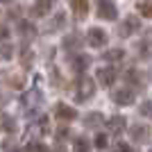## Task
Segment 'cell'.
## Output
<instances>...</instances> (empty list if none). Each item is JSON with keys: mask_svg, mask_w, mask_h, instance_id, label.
Instances as JSON below:
<instances>
[{"mask_svg": "<svg viewBox=\"0 0 152 152\" xmlns=\"http://www.w3.org/2000/svg\"><path fill=\"white\" fill-rule=\"evenodd\" d=\"M98 16L104 20H116L118 9H116L114 0H98Z\"/></svg>", "mask_w": 152, "mask_h": 152, "instance_id": "1", "label": "cell"}, {"mask_svg": "<svg viewBox=\"0 0 152 152\" xmlns=\"http://www.w3.org/2000/svg\"><path fill=\"white\" fill-rule=\"evenodd\" d=\"M95 93V86H93V80L91 77H80V82H77V93H75V98L77 100H89L91 95Z\"/></svg>", "mask_w": 152, "mask_h": 152, "instance_id": "2", "label": "cell"}, {"mask_svg": "<svg viewBox=\"0 0 152 152\" xmlns=\"http://www.w3.org/2000/svg\"><path fill=\"white\" fill-rule=\"evenodd\" d=\"M139 27H141L139 16L129 14V16H127V18L121 23V27H118V34H121V37H129V34H134V32H139Z\"/></svg>", "mask_w": 152, "mask_h": 152, "instance_id": "3", "label": "cell"}, {"mask_svg": "<svg viewBox=\"0 0 152 152\" xmlns=\"http://www.w3.org/2000/svg\"><path fill=\"white\" fill-rule=\"evenodd\" d=\"M129 136H132V141H136V143H148L150 141V136H152V132H150V127L148 125H132L129 127Z\"/></svg>", "mask_w": 152, "mask_h": 152, "instance_id": "4", "label": "cell"}, {"mask_svg": "<svg viewBox=\"0 0 152 152\" xmlns=\"http://www.w3.org/2000/svg\"><path fill=\"white\" fill-rule=\"evenodd\" d=\"M111 98H114V102H118V104H123V107H129V104H134V91H132V89H127V86L116 89L114 93H111Z\"/></svg>", "mask_w": 152, "mask_h": 152, "instance_id": "5", "label": "cell"}, {"mask_svg": "<svg viewBox=\"0 0 152 152\" xmlns=\"http://www.w3.org/2000/svg\"><path fill=\"white\" fill-rule=\"evenodd\" d=\"M86 41H89V45H93V48H102V45L107 43V34H104V30H100V27H91V30L86 32Z\"/></svg>", "mask_w": 152, "mask_h": 152, "instance_id": "6", "label": "cell"}, {"mask_svg": "<svg viewBox=\"0 0 152 152\" xmlns=\"http://www.w3.org/2000/svg\"><path fill=\"white\" fill-rule=\"evenodd\" d=\"M55 5V0H34V5H32V16H37V18H43L48 16Z\"/></svg>", "mask_w": 152, "mask_h": 152, "instance_id": "7", "label": "cell"}, {"mask_svg": "<svg viewBox=\"0 0 152 152\" xmlns=\"http://www.w3.org/2000/svg\"><path fill=\"white\" fill-rule=\"evenodd\" d=\"M64 27H66V12H59V14H55V16L48 20V25H45V32L55 34V32H61Z\"/></svg>", "mask_w": 152, "mask_h": 152, "instance_id": "8", "label": "cell"}, {"mask_svg": "<svg viewBox=\"0 0 152 152\" xmlns=\"http://www.w3.org/2000/svg\"><path fill=\"white\" fill-rule=\"evenodd\" d=\"M116 77H118V70L116 68H100L98 70V82L102 86H111L116 82Z\"/></svg>", "mask_w": 152, "mask_h": 152, "instance_id": "9", "label": "cell"}, {"mask_svg": "<svg viewBox=\"0 0 152 152\" xmlns=\"http://www.w3.org/2000/svg\"><path fill=\"white\" fill-rule=\"evenodd\" d=\"M125 118H123V116H111V118H109L107 121V132L109 134H121L123 129H125Z\"/></svg>", "mask_w": 152, "mask_h": 152, "instance_id": "10", "label": "cell"}, {"mask_svg": "<svg viewBox=\"0 0 152 152\" xmlns=\"http://www.w3.org/2000/svg\"><path fill=\"white\" fill-rule=\"evenodd\" d=\"M55 114H57L59 121H75V118H77V111L73 107H68V104H57Z\"/></svg>", "mask_w": 152, "mask_h": 152, "instance_id": "11", "label": "cell"}, {"mask_svg": "<svg viewBox=\"0 0 152 152\" xmlns=\"http://www.w3.org/2000/svg\"><path fill=\"white\" fill-rule=\"evenodd\" d=\"M84 125L91 127V129H98V127L102 125V114H98V111H93V114H86V116H84Z\"/></svg>", "mask_w": 152, "mask_h": 152, "instance_id": "12", "label": "cell"}, {"mask_svg": "<svg viewBox=\"0 0 152 152\" xmlns=\"http://www.w3.org/2000/svg\"><path fill=\"white\" fill-rule=\"evenodd\" d=\"M73 152H91V141L84 136H77L73 141Z\"/></svg>", "mask_w": 152, "mask_h": 152, "instance_id": "13", "label": "cell"}, {"mask_svg": "<svg viewBox=\"0 0 152 152\" xmlns=\"http://www.w3.org/2000/svg\"><path fill=\"white\" fill-rule=\"evenodd\" d=\"M18 32H20V37H34V34H37V27H34V25H32V23H30V20H20V23H18Z\"/></svg>", "mask_w": 152, "mask_h": 152, "instance_id": "14", "label": "cell"}, {"mask_svg": "<svg viewBox=\"0 0 152 152\" xmlns=\"http://www.w3.org/2000/svg\"><path fill=\"white\" fill-rule=\"evenodd\" d=\"M80 43H82V37H80V34H68V37L64 39V48H66V50H77Z\"/></svg>", "mask_w": 152, "mask_h": 152, "instance_id": "15", "label": "cell"}, {"mask_svg": "<svg viewBox=\"0 0 152 152\" xmlns=\"http://www.w3.org/2000/svg\"><path fill=\"white\" fill-rule=\"evenodd\" d=\"M70 7H73V12L77 14V18H84V16H86V0H70Z\"/></svg>", "mask_w": 152, "mask_h": 152, "instance_id": "16", "label": "cell"}, {"mask_svg": "<svg viewBox=\"0 0 152 152\" xmlns=\"http://www.w3.org/2000/svg\"><path fill=\"white\" fill-rule=\"evenodd\" d=\"M141 16H145V18H152V0H141L139 5H136Z\"/></svg>", "mask_w": 152, "mask_h": 152, "instance_id": "17", "label": "cell"}, {"mask_svg": "<svg viewBox=\"0 0 152 152\" xmlns=\"http://www.w3.org/2000/svg\"><path fill=\"white\" fill-rule=\"evenodd\" d=\"M123 57H125V52H123L121 48H111V50L104 52V59H107V61H118V59H123Z\"/></svg>", "mask_w": 152, "mask_h": 152, "instance_id": "18", "label": "cell"}, {"mask_svg": "<svg viewBox=\"0 0 152 152\" xmlns=\"http://www.w3.org/2000/svg\"><path fill=\"white\" fill-rule=\"evenodd\" d=\"M0 121H2V129H5V132H14V129H16V121H14V118H9V116H2V118H0Z\"/></svg>", "mask_w": 152, "mask_h": 152, "instance_id": "19", "label": "cell"}, {"mask_svg": "<svg viewBox=\"0 0 152 152\" xmlns=\"http://www.w3.org/2000/svg\"><path fill=\"white\" fill-rule=\"evenodd\" d=\"M2 150H5V152H20V150H23V148H20L18 143H16V141L7 139L5 143H2Z\"/></svg>", "mask_w": 152, "mask_h": 152, "instance_id": "20", "label": "cell"}, {"mask_svg": "<svg viewBox=\"0 0 152 152\" xmlns=\"http://www.w3.org/2000/svg\"><path fill=\"white\" fill-rule=\"evenodd\" d=\"M139 55H141V57H152V43H150V41H143V43H141L139 45Z\"/></svg>", "mask_w": 152, "mask_h": 152, "instance_id": "21", "label": "cell"}, {"mask_svg": "<svg viewBox=\"0 0 152 152\" xmlns=\"http://www.w3.org/2000/svg\"><path fill=\"white\" fill-rule=\"evenodd\" d=\"M89 64H91V57H75L73 66H75V70H84Z\"/></svg>", "mask_w": 152, "mask_h": 152, "instance_id": "22", "label": "cell"}, {"mask_svg": "<svg viewBox=\"0 0 152 152\" xmlns=\"http://www.w3.org/2000/svg\"><path fill=\"white\" fill-rule=\"evenodd\" d=\"M93 145H95V148H100V150H102V148H107V145H109L107 134H98V136L93 139Z\"/></svg>", "mask_w": 152, "mask_h": 152, "instance_id": "23", "label": "cell"}, {"mask_svg": "<svg viewBox=\"0 0 152 152\" xmlns=\"http://www.w3.org/2000/svg\"><path fill=\"white\" fill-rule=\"evenodd\" d=\"M27 152H48V148L43 143H39V141H32L30 145H27Z\"/></svg>", "mask_w": 152, "mask_h": 152, "instance_id": "24", "label": "cell"}, {"mask_svg": "<svg viewBox=\"0 0 152 152\" xmlns=\"http://www.w3.org/2000/svg\"><path fill=\"white\" fill-rule=\"evenodd\" d=\"M12 52H14V48L9 43H2V45H0V57H2V59H9V57H12Z\"/></svg>", "mask_w": 152, "mask_h": 152, "instance_id": "25", "label": "cell"}, {"mask_svg": "<svg viewBox=\"0 0 152 152\" xmlns=\"http://www.w3.org/2000/svg\"><path fill=\"white\" fill-rule=\"evenodd\" d=\"M116 152H134V148L127 145V143H118V145H116Z\"/></svg>", "mask_w": 152, "mask_h": 152, "instance_id": "26", "label": "cell"}, {"mask_svg": "<svg viewBox=\"0 0 152 152\" xmlns=\"http://www.w3.org/2000/svg\"><path fill=\"white\" fill-rule=\"evenodd\" d=\"M141 114L152 116V102H143V107H141Z\"/></svg>", "mask_w": 152, "mask_h": 152, "instance_id": "27", "label": "cell"}, {"mask_svg": "<svg viewBox=\"0 0 152 152\" xmlns=\"http://www.w3.org/2000/svg\"><path fill=\"white\" fill-rule=\"evenodd\" d=\"M32 61V52H27V50H23V66H27V64Z\"/></svg>", "mask_w": 152, "mask_h": 152, "instance_id": "28", "label": "cell"}, {"mask_svg": "<svg viewBox=\"0 0 152 152\" xmlns=\"http://www.w3.org/2000/svg\"><path fill=\"white\" fill-rule=\"evenodd\" d=\"M7 34H9V32H7V27L0 25V39H7Z\"/></svg>", "mask_w": 152, "mask_h": 152, "instance_id": "29", "label": "cell"}, {"mask_svg": "<svg viewBox=\"0 0 152 152\" xmlns=\"http://www.w3.org/2000/svg\"><path fill=\"white\" fill-rule=\"evenodd\" d=\"M66 134H68V127H66V129H64V127H61V129H59V134H57V136H59V139H64Z\"/></svg>", "mask_w": 152, "mask_h": 152, "instance_id": "30", "label": "cell"}, {"mask_svg": "<svg viewBox=\"0 0 152 152\" xmlns=\"http://www.w3.org/2000/svg\"><path fill=\"white\" fill-rule=\"evenodd\" d=\"M52 152H66V150H64L61 145H57V148H55V150H52Z\"/></svg>", "mask_w": 152, "mask_h": 152, "instance_id": "31", "label": "cell"}, {"mask_svg": "<svg viewBox=\"0 0 152 152\" xmlns=\"http://www.w3.org/2000/svg\"><path fill=\"white\" fill-rule=\"evenodd\" d=\"M0 2H12V0H0Z\"/></svg>", "mask_w": 152, "mask_h": 152, "instance_id": "32", "label": "cell"}]
</instances>
